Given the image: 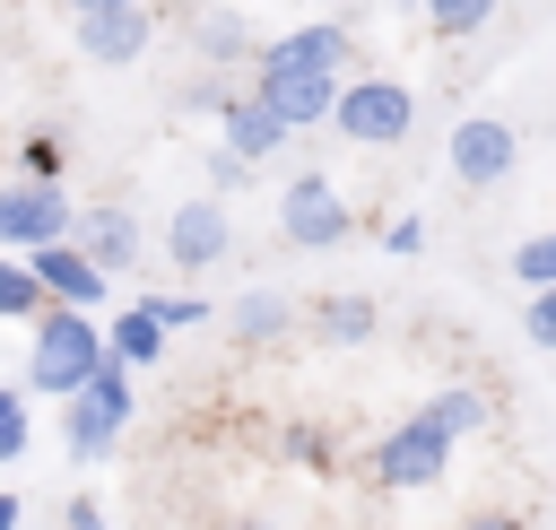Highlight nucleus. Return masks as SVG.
I'll return each instance as SVG.
<instances>
[{
  "label": "nucleus",
  "instance_id": "9",
  "mask_svg": "<svg viewBox=\"0 0 556 530\" xmlns=\"http://www.w3.org/2000/svg\"><path fill=\"white\" fill-rule=\"evenodd\" d=\"M26 269H35V287H43V304H87V313H104V295H113V278L70 243V235H52V243H35L26 252Z\"/></svg>",
  "mask_w": 556,
  "mask_h": 530
},
{
  "label": "nucleus",
  "instance_id": "3",
  "mask_svg": "<svg viewBox=\"0 0 556 530\" xmlns=\"http://www.w3.org/2000/svg\"><path fill=\"white\" fill-rule=\"evenodd\" d=\"M130 365H113V356H96V374L78 382V391H61V443H70V460H104L113 443H122V426H130Z\"/></svg>",
  "mask_w": 556,
  "mask_h": 530
},
{
  "label": "nucleus",
  "instance_id": "26",
  "mask_svg": "<svg viewBox=\"0 0 556 530\" xmlns=\"http://www.w3.org/2000/svg\"><path fill=\"white\" fill-rule=\"evenodd\" d=\"M521 330H530L539 348H556V287H530V313H521Z\"/></svg>",
  "mask_w": 556,
  "mask_h": 530
},
{
  "label": "nucleus",
  "instance_id": "6",
  "mask_svg": "<svg viewBox=\"0 0 556 530\" xmlns=\"http://www.w3.org/2000/svg\"><path fill=\"white\" fill-rule=\"evenodd\" d=\"M348 61V26L313 17V26H287L278 43H252V78H339Z\"/></svg>",
  "mask_w": 556,
  "mask_h": 530
},
{
  "label": "nucleus",
  "instance_id": "19",
  "mask_svg": "<svg viewBox=\"0 0 556 530\" xmlns=\"http://www.w3.org/2000/svg\"><path fill=\"white\" fill-rule=\"evenodd\" d=\"M313 330H321L330 348H365V339H374V295H321V304H313Z\"/></svg>",
  "mask_w": 556,
  "mask_h": 530
},
{
  "label": "nucleus",
  "instance_id": "22",
  "mask_svg": "<svg viewBox=\"0 0 556 530\" xmlns=\"http://www.w3.org/2000/svg\"><path fill=\"white\" fill-rule=\"evenodd\" d=\"M513 278H521V287H556V226L530 235V243L513 252Z\"/></svg>",
  "mask_w": 556,
  "mask_h": 530
},
{
  "label": "nucleus",
  "instance_id": "25",
  "mask_svg": "<svg viewBox=\"0 0 556 530\" xmlns=\"http://www.w3.org/2000/svg\"><path fill=\"white\" fill-rule=\"evenodd\" d=\"M278 452H287V460H304V469H321V460H330V434H321V426H287V434H278Z\"/></svg>",
  "mask_w": 556,
  "mask_h": 530
},
{
  "label": "nucleus",
  "instance_id": "21",
  "mask_svg": "<svg viewBox=\"0 0 556 530\" xmlns=\"http://www.w3.org/2000/svg\"><path fill=\"white\" fill-rule=\"evenodd\" d=\"M417 9H426L434 35H478V26L495 17V0H417Z\"/></svg>",
  "mask_w": 556,
  "mask_h": 530
},
{
  "label": "nucleus",
  "instance_id": "35",
  "mask_svg": "<svg viewBox=\"0 0 556 530\" xmlns=\"http://www.w3.org/2000/svg\"><path fill=\"white\" fill-rule=\"evenodd\" d=\"M9 400H17V391H0V408H9Z\"/></svg>",
  "mask_w": 556,
  "mask_h": 530
},
{
  "label": "nucleus",
  "instance_id": "23",
  "mask_svg": "<svg viewBox=\"0 0 556 530\" xmlns=\"http://www.w3.org/2000/svg\"><path fill=\"white\" fill-rule=\"evenodd\" d=\"M139 304L156 313V330H191V321H208V295H148V287H139Z\"/></svg>",
  "mask_w": 556,
  "mask_h": 530
},
{
  "label": "nucleus",
  "instance_id": "1",
  "mask_svg": "<svg viewBox=\"0 0 556 530\" xmlns=\"http://www.w3.org/2000/svg\"><path fill=\"white\" fill-rule=\"evenodd\" d=\"M96 356H104V321H96L87 304H43V313L26 321V382H35L43 400L78 391V382L96 374Z\"/></svg>",
  "mask_w": 556,
  "mask_h": 530
},
{
  "label": "nucleus",
  "instance_id": "8",
  "mask_svg": "<svg viewBox=\"0 0 556 530\" xmlns=\"http://www.w3.org/2000/svg\"><path fill=\"white\" fill-rule=\"evenodd\" d=\"M452 174L469 182V191H495L504 174H513V156H521V139H513V122H495V113H469V122H452Z\"/></svg>",
  "mask_w": 556,
  "mask_h": 530
},
{
  "label": "nucleus",
  "instance_id": "11",
  "mask_svg": "<svg viewBox=\"0 0 556 530\" xmlns=\"http://www.w3.org/2000/svg\"><path fill=\"white\" fill-rule=\"evenodd\" d=\"M226 243H235V235H226V209H217V191H208V200H182V209L165 217V261H174L182 278H200L208 261H226Z\"/></svg>",
  "mask_w": 556,
  "mask_h": 530
},
{
  "label": "nucleus",
  "instance_id": "17",
  "mask_svg": "<svg viewBox=\"0 0 556 530\" xmlns=\"http://www.w3.org/2000/svg\"><path fill=\"white\" fill-rule=\"evenodd\" d=\"M417 417H426V426H434L443 443H460V434H478V426H486L495 408H486V391H469V382H452V391H434V400H426Z\"/></svg>",
  "mask_w": 556,
  "mask_h": 530
},
{
  "label": "nucleus",
  "instance_id": "15",
  "mask_svg": "<svg viewBox=\"0 0 556 530\" xmlns=\"http://www.w3.org/2000/svg\"><path fill=\"white\" fill-rule=\"evenodd\" d=\"M330 87H339V78H252V96H261L287 130H313V122L330 113Z\"/></svg>",
  "mask_w": 556,
  "mask_h": 530
},
{
  "label": "nucleus",
  "instance_id": "30",
  "mask_svg": "<svg viewBox=\"0 0 556 530\" xmlns=\"http://www.w3.org/2000/svg\"><path fill=\"white\" fill-rule=\"evenodd\" d=\"M243 174H252V165H243V156H226V148H217V156H208V191H235V182H243Z\"/></svg>",
  "mask_w": 556,
  "mask_h": 530
},
{
  "label": "nucleus",
  "instance_id": "20",
  "mask_svg": "<svg viewBox=\"0 0 556 530\" xmlns=\"http://www.w3.org/2000/svg\"><path fill=\"white\" fill-rule=\"evenodd\" d=\"M35 313H43V287H35L26 252H17V261H0V321H35Z\"/></svg>",
  "mask_w": 556,
  "mask_h": 530
},
{
  "label": "nucleus",
  "instance_id": "18",
  "mask_svg": "<svg viewBox=\"0 0 556 530\" xmlns=\"http://www.w3.org/2000/svg\"><path fill=\"white\" fill-rule=\"evenodd\" d=\"M191 43H200V61H208V70H226V61H252V26H243L235 9H200Z\"/></svg>",
  "mask_w": 556,
  "mask_h": 530
},
{
  "label": "nucleus",
  "instance_id": "12",
  "mask_svg": "<svg viewBox=\"0 0 556 530\" xmlns=\"http://www.w3.org/2000/svg\"><path fill=\"white\" fill-rule=\"evenodd\" d=\"M70 243H78L104 278L139 269V217H130V209H78V217H70Z\"/></svg>",
  "mask_w": 556,
  "mask_h": 530
},
{
  "label": "nucleus",
  "instance_id": "13",
  "mask_svg": "<svg viewBox=\"0 0 556 530\" xmlns=\"http://www.w3.org/2000/svg\"><path fill=\"white\" fill-rule=\"evenodd\" d=\"M217 130H226V156H243V165H261V156H278V148L295 139V130H287V122H278V113L252 96V87H243V96L217 113Z\"/></svg>",
  "mask_w": 556,
  "mask_h": 530
},
{
  "label": "nucleus",
  "instance_id": "27",
  "mask_svg": "<svg viewBox=\"0 0 556 530\" xmlns=\"http://www.w3.org/2000/svg\"><path fill=\"white\" fill-rule=\"evenodd\" d=\"M382 252H400V261L426 252V217H391V226H382Z\"/></svg>",
  "mask_w": 556,
  "mask_h": 530
},
{
  "label": "nucleus",
  "instance_id": "28",
  "mask_svg": "<svg viewBox=\"0 0 556 530\" xmlns=\"http://www.w3.org/2000/svg\"><path fill=\"white\" fill-rule=\"evenodd\" d=\"M17 452H26V400H9V408H0V469H9Z\"/></svg>",
  "mask_w": 556,
  "mask_h": 530
},
{
  "label": "nucleus",
  "instance_id": "31",
  "mask_svg": "<svg viewBox=\"0 0 556 530\" xmlns=\"http://www.w3.org/2000/svg\"><path fill=\"white\" fill-rule=\"evenodd\" d=\"M61 530H104V513H96V495H70V513H61Z\"/></svg>",
  "mask_w": 556,
  "mask_h": 530
},
{
  "label": "nucleus",
  "instance_id": "4",
  "mask_svg": "<svg viewBox=\"0 0 556 530\" xmlns=\"http://www.w3.org/2000/svg\"><path fill=\"white\" fill-rule=\"evenodd\" d=\"M278 235L295 243V252H339L348 235H356V209H348V191L330 182V174H287V191H278Z\"/></svg>",
  "mask_w": 556,
  "mask_h": 530
},
{
  "label": "nucleus",
  "instance_id": "29",
  "mask_svg": "<svg viewBox=\"0 0 556 530\" xmlns=\"http://www.w3.org/2000/svg\"><path fill=\"white\" fill-rule=\"evenodd\" d=\"M235 96H243V87H235V78H200V87H191V96H182V104H200V113H226V104H235Z\"/></svg>",
  "mask_w": 556,
  "mask_h": 530
},
{
  "label": "nucleus",
  "instance_id": "33",
  "mask_svg": "<svg viewBox=\"0 0 556 530\" xmlns=\"http://www.w3.org/2000/svg\"><path fill=\"white\" fill-rule=\"evenodd\" d=\"M0 530H17V495L9 487H0Z\"/></svg>",
  "mask_w": 556,
  "mask_h": 530
},
{
  "label": "nucleus",
  "instance_id": "16",
  "mask_svg": "<svg viewBox=\"0 0 556 530\" xmlns=\"http://www.w3.org/2000/svg\"><path fill=\"white\" fill-rule=\"evenodd\" d=\"M104 356H113V365H130V374H139V365H156V356H165L156 313H148V304H122V313L104 321Z\"/></svg>",
  "mask_w": 556,
  "mask_h": 530
},
{
  "label": "nucleus",
  "instance_id": "34",
  "mask_svg": "<svg viewBox=\"0 0 556 530\" xmlns=\"http://www.w3.org/2000/svg\"><path fill=\"white\" fill-rule=\"evenodd\" d=\"M78 9H113V0H70V17H78Z\"/></svg>",
  "mask_w": 556,
  "mask_h": 530
},
{
  "label": "nucleus",
  "instance_id": "32",
  "mask_svg": "<svg viewBox=\"0 0 556 530\" xmlns=\"http://www.w3.org/2000/svg\"><path fill=\"white\" fill-rule=\"evenodd\" d=\"M460 530H521V513H478V521H460Z\"/></svg>",
  "mask_w": 556,
  "mask_h": 530
},
{
  "label": "nucleus",
  "instance_id": "36",
  "mask_svg": "<svg viewBox=\"0 0 556 530\" xmlns=\"http://www.w3.org/2000/svg\"><path fill=\"white\" fill-rule=\"evenodd\" d=\"M243 530H261V521H243Z\"/></svg>",
  "mask_w": 556,
  "mask_h": 530
},
{
  "label": "nucleus",
  "instance_id": "7",
  "mask_svg": "<svg viewBox=\"0 0 556 530\" xmlns=\"http://www.w3.org/2000/svg\"><path fill=\"white\" fill-rule=\"evenodd\" d=\"M70 191L61 182H9L0 191V252H35V243H52V235H70Z\"/></svg>",
  "mask_w": 556,
  "mask_h": 530
},
{
  "label": "nucleus",
  "instance_id": "14",
  "mask_svg": "<svg viewBox=\"0 0 556 530\" xmlns=\"http://www.w3.org/2000/svg\"><path fill=\"white\" fill-rule=\"evenodd\" d=\"M226 321H235V339H243V348H278V339L295 330V304H287L278 287H243V295L226 304Z\"/></svg>",
  "mask_w": 556,
  "mask_h": 530
},
{
  "label": "nucleus",
  "instance_id": "10",
  "mask_svg": "<svg viewBox=\"0 0 556 530\" xmlns=\"http://www.w3.org/2000/svg\"><path fill=\"white\" fill-rule=\"evenodd\" d=\"M148 35H156V9H148V0H113V9H78V52H87V61H104V70H122V61H139V52H148Z\"/></svg>",
  "mask_w": 556,
  "mask_h": 530
},
{
  "label": "nucleus",
  "instance_id": "2",
  "mask_svg": "<svg viewBox=\"0 0 556 530\" xmlns=\"http://www.w3.org/2000/svg\"><path fill=\"white\" fill-rule=\"evenodd\" d=\"M339 139H356V148H400L408 130H417V96H408V78H382V70H365V78H339L330 87V113H321Z\"/></svg>",
  "mask_w": 556,
  "mask_h": 530
},
{
  "label": "nucleus",
  "instance_id": "24",
  "mask_svg": "<svg viewBox=\"0 0 556 530\" xmlns=\"http://www.w3.org/2000/svg\"><path fill=\"white\" fill-rule=\"evenodd\" d=\"M17 174H26V182H61V139H43V130L17 139Z\"/></svg>",
  "mask_w": 556,
  "mask_h": 530
},
{
  "label": "nucleus",
  "instance_id": "5",
  "mask_svg": "<svg viewBox=\"0 0 556 530\" xmlns=\"http://www.w3.org/2000/svg\"><path fill=\"white\" fill-rule=\"evenodd\" d=\"M365 469H374V487H382V495H417V487H434V478L452 469V443H443L426 417H408V426H391V434L374 443V460H365Z\"/></svg>",
  "mask_w": 556,
  "mask_h": 530
}]
</instances>
